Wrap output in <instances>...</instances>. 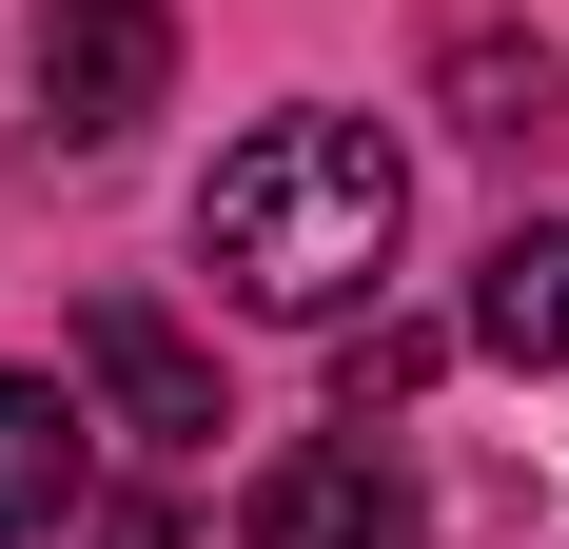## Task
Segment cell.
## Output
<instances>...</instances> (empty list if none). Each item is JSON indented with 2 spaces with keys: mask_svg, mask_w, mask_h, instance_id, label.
I'll list each match as a JSON object with an SVG mask.
<instances>
[{
  "mask_svg": "<svg viewBox=\"0 0 569 549\" xmlns=\"http://www.w3.org/2000/svg\"><path fill=\"white\" fill-rule=\"evenodd\" d=\"M412 236V158L373 138V118H256L217 177H197V256H217L236 315H295V333H335L373 274H393Z\"/></svg>",
  "mask_w": 569,
  "mask_h": 549,
  "instance_id": "1",
  "label": "cell"
},
{
  "mask_svg": "<svg viewBox=\"0 0 569 549\" xmlns=\"http://www.w3.org/2000/svg\"><path fill=\"white\" fill-rule=\"evenodd\" d=\"M20 79H40V138H59V158H118V138L177 99V20H158V0H59Z\"/></svg>",
  "mask_w": 569,
  "mask_h": 549,
  "instance_id": "2",
  "label": "cell"
},
{
  "mask_svg": "<svg viewBox=\"0 0 569 549\" xmlns=\"http://www.w3.org/2000/svg\"><path fill=\"white\" fill-rule=\"evenodd\" d=\"M79 392H99L118 432H158V451L217 432V353H197L158 295H79Z\"/></svg>",
  "mask_w": 569,
  "mask_h": 549,
  "instance_id": "3",
  "label": "cell"
},
{
  "mask_svg": "<svg viewBox=\"0 0 569 549\" xmlns=\"http://www.w3.org/2000/svg\"><path fill=\"white\" fill-rule=\"evenodd\" d=\"M236 549H412V491H393V451H276L256 491H236Z\"/></svg>",
  "mask_w": 569,
  "mask_h": 549,
  "instance_id": "4",
  "label": "cell"
},
{
  "mask_svg": "<svg viewBox=\"0 0 569 549\" xmlns=\"http://www.w3.org/2000/svg\"><path fill=\"white\" fill-rule=\"evenodd\" d=\"M471 333L511 353V373H569V217H511L491 274H471Z\"/></svg>",
  "mask_w": 569,
  "mask_h": 549,
  "instance_id": "5",
  "label": "cell"
},
{
  "mask_svg": "<svg viewBox=\"0 0 569 549\" xmlns=\"http://www.w3.org/2000/svg\"><path fill=\"white\" fill-rule=\"evenodd\" d=\"M79 510V392L59 373H0V549Z\"/></svg>",
  "mask_w": 569,
  "mask_h": 549,
  "instance_id": "6",
  "label": "cell"
},
{
  "mask_svg": "<svg viewBox=\"0 0 569 549\" xmlns=\"http://www.w3.org/2000/svg\"><path fill=\"white\" fill-rule=\"evenodd\" d=\"M452 118H471V138H550V118H569V59L550 40H452Z\"/></svg>",
  "mask_w": 569,
  "mask_h": 549,
  "instance_id": "7",
  "label": "cell"
},
{
  "mask_svg": "<svg viewBox=\"0 0 569 549\" xmlns=\"http://www.w3.org/2000/svg\"><path fill=\"white\" fill-rule=\"evenodd\" d=\"M412 392H432V333H353V373H335L353 432H373V412H412Z\"/></svg>",
  "mask_w": 569,
  "mask_h": 549,
  "instance_id": "8",
  "label": "cell"
}]
</instances>
